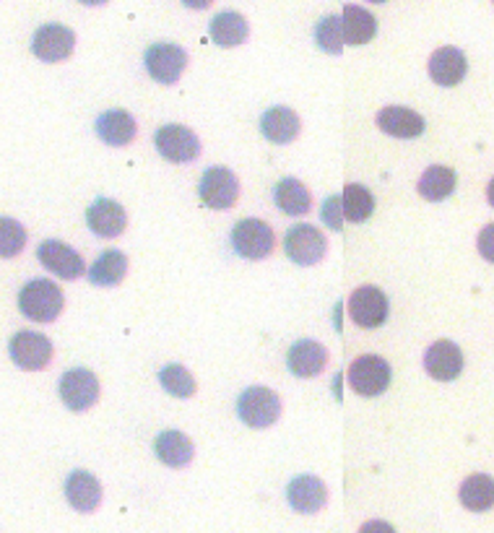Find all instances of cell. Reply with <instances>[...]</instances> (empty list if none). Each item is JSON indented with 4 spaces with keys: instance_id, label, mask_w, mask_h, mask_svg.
I'll return each instance as SVG.
<instances>
[{
    "instance_id": "31",
    "label": "cell",
    "mask_w": 494,
    "mask_h": 533,
    "mask_svg": "<svg viewBox=\"0 0 494 533\" xmlns=\"http://www.w3.org/2000/svg\"><path fill=\"white\" fill-rule=\"evenodd\" d=\"M159 383H162V388L167 390L169 396L175 398H190L198 390L195 377L182 364H167V367H162L159 370Z\"/></svg>"
},
{
    "instance_id": "18",
    "label": "cell",
    "mask_w": 494,
    "mask_h": 533,
    "mask_svg": "<svg viewBox=\"0 0 494 533\" xmlns=\"http://www.w3.org/2000/svg\"><path fill=\"white\" fill-rule=\"evenodd\" d=\"M65 500L78 513H94L102 502V484L94 474L76 468L65 476Z\"/></svg>"
},
{
    "instance_id": "34",
    "label": "cell",
    "mask_w": 494,
    "mask_h": 533,
    "mask_svg": "<svg viewBox=\"0 0 494 533\" xmlns=\"http://www.w3.org/2000/svg\"><path fill=\"white\" fill-rule=\"evenodd\" d=\"M320 219L328 229L333 232H341L344 229V214H341V195H328L320 208Z\"/></svg>"
},
{
    "instance_id": "6",
    "label": "cell",
    "mask_w": 494,
    "mask_h": 533,
    "mask_svg": "<svg viewBox=\"0 0 494 533\" xmlns=\"http://www.w3.org/2000/svg\"><path fill=\"white\" fill-rule=\"evenodd\" d=\"M198 198L214 211H227L240 198V180L229 167H208L198 182Z\"/></svg>"
},
{
    "instance_id": "22",
    "label": "cell",
    "mask_w": 494,
    "mask_h": 533,
    "mask_svg": "<svg viewBox=\"0 0 494 533\" xmlns=\"http://www.w3.org/2000/svg\"><path fill=\"white\" fill-rule=\"evenodd\" d=\"M154 455L164 466L185 468L195 455V445L180 429H164L154 440Z\"/></svg>"
},
{
    "instance_id": "33",
    "label": "cell",
    "mask_w": 494,
    "mask_h": 533,
    "mask_svg": "<svg viewBox=\"0 0 494 533\" xmlns=\"http://www.w3.org/2000/svg\"><path fill=\"white\" fill-rule=\"evenodd\" d=\"M26 247V229L11 216H0V258H16Z\"/></svg>"
},
{
    "instance_id": "12",
    "label": "cell",
    "mask_w": 494,
    "mask_h": 533,
    "mask_svg": "<svg viewBox=\"0 0 494 533\" xmlns=\"http://www.w3.org/2000/svg\"><path fill=\"white\" fill-rule=\"evenodd\" d=\"M76 34L65 24H42L32 37V52L42 63H60L73 55Z\"/></svg>"
},
{
    "instance_id": "15",
    "label": "cell",
    "mask_w": 494,
    "mask_h": 533,
    "mask_svg": "<svg viewBox=\"0 0 494 533\" xmlns=\"http://www.w3.org/2000/svg\"><path fill=\"white\" fill-rule=\"evenodd\" d=\"M286 502L294 507V513L315 515L328 502V487L320 476L299 474L286 484Z\"/></svg>"
},
{
    "instance_id": "23",
    "label": "cell",
    "mask_w": 494,
    "mask_h": 533,
    "mask_svg": "<svg viewBox=\"0 0 494 533\" xmlns=\"http://www.w3.org/2000/svg\"><path fill=\"white\" fill-rule=\"evenodd\" d=\"M94 130H97V136L102 138L107 146H128V143L136 141L138 125L136 117L130 115L125 110H107L97 117V123H94Z\"/></svg>"
},
{
    "instance_id": "5",
    "label": "cell",
    "mask_w": 494,
    "mask_h": 533,
    "mask_svg": "<svg viewBox=\"0 0 494 533\" xmlns=\"http://www.w3.org/2000/svg\"><path fill=\"white\" fill-rule=\"evenodd\" d=\"M154 146L159 156L175 164H190L201 156V138L188 125L169 123L154 133Z\"/></svg>"
},
{
    "instance_id": "9",
    "label": "cell",
    "mask_w": 494,
    "mask_h": 533,
    "mask_svg": "<svg viewBox=\"0 0 494 533\" xmlns=\"http://www.w3.org/2000/svg\"><path fill=\"white\" fill-rule=\"evenodd\" d=\"M349 315L359 328L372 331V328L385 325V320H388L390 315V302L383 289H377V286L372 284L359 286L349 297Z\"/></svg>"
},
{
    "instance_id": "8",
    "label": "cell",
    "mask_w": 494,
    "mask_h": 533,
    "mask_svg": "<svg viewBox=\"0 0 494 533\" xmlns=\"http://www.w3.org/2000/svg\"><path fill=\"white\" fill-rule=\"evenodd\" d=\"M58 393L65 409L76 411V414L89 411L99 401V377L86 367H73L60 377Z\"/></svg>"
},
{
    "instance_id": "2",
    "label": "cell",
    "mask_w": 494,
    "mask_h": 533,
    "mask_svg": "<svg viewBox=\"0 0 494 533\" xmlns=\"http://www.w3.org/2000/svg\"><path fill=\"white\" fill-rule=\"evenodd\" d=\"M237 416L250 429L273 427L281 416V398L276 396V390L266 388V385L245 388L237 398Z\"/></svg>"
},
{
    "instance_id": "32",
    "label": "cell",
    "mask_w": 494,
    "mask_h": 533,
    "mask_svg": "<svg viewBox=\"0 0 494 533\" xmlns=\"http://www.w3.org/2000/svg\"><path fill=\"white\" fill-rule=\"evenodd\" d=\"M315 45L323 50L325 55H341L344 52V37H341V21L338 16L328 13L315 24Z\"/></svg>"
},
{
    "instance_id": "20",
    "label": "cell",
    "mask_w": 494,
    "mask_h": 533,
    "mask_svg": "<svg viewBox=\"0 0 494 533\" xmlns=\"http://www.w3.org/2000/svg\"><path fill=\"white\" fill-rule=\"evenodd\" d=\"M299 115L292 107H284V104H276V107H268L263 115H260V133L263 138H268L271 143H292L299 136Z\"/></svg>"
},
{
    "instance_id": "14",
    "label": "cell",
    "mask_w": 494,
    "mask_h": 533,
    "mask_svg": "<svg viewBox=\"0 0 494 533\" xmlns=\"http://www.w3.org/2000/svg\"><path fill=\"white\" fill-rule=\"evenodd\" d=\"M463 367H466V359H463L461 346L450 341V338L435 341V344L427 349V354H424V370H427L429 377L440 380V383L458 380Z\"/></svg>"
},
{
    "instance_id": "7",
    "label": "cell",
    "mask_w": 494,
    "mask_h": 533,
    "mask_svg": "<svg viewBox=\"0 0 494 533\" xmlns=\"http://www.w3.org/2000/svg\"><path fill=\"white\" fill-rule=\"evenodd\" d=\"M284 253L297 266H318L328 253V240L312 224H294L284 237Z\"/></svg>"
},
{
    "instance_id": "30",
    "label": "cell",
    "mask_w": 494,
    "mask_h": 533,
    "mask_svg": "<svg viewBox=\"0 0 494 533\" xmlns=\"http://www.w3.org/2000/svg\"><path fill=\"white\" fill-rule=\"evenodd\" d=\"M341 214L351 224H364L375 214V195L359 182H349L344 188V195H341Z\"/></svg>"
},
{
    "instance_id": "16",
    "label": "cell",
    "mask_w": 494,
    "mask_h": 533,
    "mask_svg": "<svg viewBox=\"0 0 494 533\" xmlns=\"http://www.w3.org/2000/svg\"><path fill=\"white\" fill-rule=\"evenodd\" d=\"M286 367L294 377H315L328 367V349L320 341L299 338L286 351Z\"/></svg>"
},
{
    "instance_id": "4",
    "label": "cell",
    "mask_w": 494,
    "mask_h": 533,
    "mask_svg": "<svg viewBox=\"0 0 494 533\" xmlns=\"http://www.w3.org/2000/svg\"><path fill=\"white\" fill-rule=\"evenodd\" d=\"M276 234L260 219H240L232 227V250L245 260H263L273 253Z\"/></svg>"
},
{
    "instance_id": "29",
    "label": "cell",
    "mask_w": 494,
    "mask_h": 533,
    "mask_svg": "<svg viewBox=\"0 0 494 533\" xmlns=\"http://www.w3.org/2000/svg\"><path fill=\"white\" fill-rule=\"evenodd\" d=\"M458 185V175H455V169L442 167V164H435V167H429L422 177H419V195H422L424 201L440 203L445 198H450Z\"/></svg>"
},
{
    "instance_id": "1",
    "label": "cell",
    "mask_w": 494,
    "mask_h": 533,
    "mask_svg": "<svg viewBox=\"0 0 494 533\" xmlns=\"http://www.w3.org/2000/svg\"><path fill=\"white\" fill-rule=\"evenodd\" d=\"M65 307V294L50 279H32L21 286L19 310L32 323H52Z\"/></svg>"
},
{
    "instance_id": "26",
    "label": "cell",
    "mask_w": 494,
    "mask_h": 533,
    "mask_svg": "<svg viewBox=\"0 0 494 533\" xmlns=\"http://www.w3.org/2000/svg\"><path fill=\"white\" fill-rule=\"evenodd\" d=\"M208 34H211V39H214V45L237 47L247 39L250 26H247V19L240 11H221V13H216L214 19H211Z\"/></svg>"
},
{
    "instance_id": "25",
    "label": "cell",
    "mask_w": 494,
    "mask_h": 533,
    "mask_svg": "<svg viewBox=\"0 0 494 533\" xmlns=\"http://www.w3.org/2000/svg\"><path fill=\"white\" fill-rule=\"evenodd\" d=\"M341 37L344 45H367L377 34L375 13H370L362 6H346L341 16Z\"/></svg>"
},
{
    "instance_id": "27",
    "label": "cell",
    "mask_w": 494,
    "mask_h": 533,
    "mask_svg": "<svg viewBox=\"0 0 494 533\" xmlns=\"http://www.w3.org/2000/svg\"><path fill=\"white\" fill-rule=\"evenodd\" d=\"M128 273V255L123 250H104L89 268V281L102 289H112Z\"/></svg>"
},
{
    "instance_id": "35",
    "label": "cell",
    "mask_w": 494,
    "mask_h": 533,
    "mask_svg": "<svg viewBox=\"0 0 494 533\" xmlns=\"http://www.w3.org/2000/svg\"><path fill=\"white\" fill-rule=\"evenodd\" d=\"M359 533H398V531L390 526L388 520H367V523L359 528Z\"/></svg>"
},
{
    "instance_id": "3",
    "label": "cell",
    "mask_w": 494,
    "mask_h": 533,
    "mask_svg": "<svg viewBox=\"0 0 494 533\" xmlns=\"http://www.w3.org/2000/svg\"><path fill=\"white\" fill-rule=\"evenodd\" d=\"M390 380H393V370L388 359L380 354H362L349 367V385L364 398L383 396L390 388Z\"/></svg>"
},
{
    "instance_id": "24",
    "label": "cell",
    "mask_w": 494,
    "mask_h": 533,
    "mask_svg": "<svg viewBox=\"0 0 494 533\" xmlns=\"http://www.w3.org/2000/svg\"><path fill=\"white\" fill-rule=\"evenodd\" d=\"M273 203L281 214L286 216H305L312 208L310 190L297 180V177H284L273 185Z\"/></svg>"
},
{
    "instance_id": "10",
    "label": "cell",
    "mask_w": 494,
    "mask_h": 533,
    "mask_svg": "<svg viewBox=\"0 0 494 533\" xmlns=\"http://www.w3.org/2000/svg\"><path fill=\"white\" fill-rule=\"evenodd\" d=\"M143 65H146L149 76L159 84H177L185 65H188V52L175 42H156L143 55Z\"/></svg>"
},
{
    "instance_id": "28",
    "label": "cell",
    "mask_w": 494,
    "mask_h": 533,
    "mask_svg": "<svg viewBox=\"0 0 494 533\" xmlns=\"http://www.w3.org/2000/svg\"><path fill=\"white\" fill-rule=\"evenodd\" d=\"M458 500L471 513H487L494 505V481L489 474L468 476L458 489Z\"/></svg>"
},
{
    "instance_id": "17",
    "label": "cell",
    "mask_w": 494,
    "mask_h": 533,
    "mask_svg": "<svg viewBox=\"0 0 494 533\" xmlns=\"http://www.w3.org/2000/svg\"><path fill=\"white\" fill-rule=\"evenodd\" d=\"M86 227L97 237H120L128 227V211L112 198H97L86 208Z\"/></svg>"
},
{
    "instance_id": "11",
    "label": "cell",
    "mask_w": 494,
    "mask_h": 533,
    "mask_svg": "<svg viewBox=\"0 0 494 533\" xmlns=\"http://www.w3.org/2000/svg\"><path fill=\"white\" fill-rule=\"evenodd\" d=\"M8 351L16 367L26 372L45 370L52 359V341L39 331H19L8 341Z\"/></svg>"
},
{
    "instance_id": "19",
    "label": "cell",
    "mask_w": 494,
    "mask_h": 533,
    "mask_svg": "<svg viewBox=\"0 0 494 533\" xmlns=\"http://www.w3.org/2000/svg\"><path fill=\"white\" fill-rule=\"evenodd\" d=\"M468 73V60L458 47H440V50L432 52L429 58V76L437 86H445V89H453L466 78Z\"/></svg>"
},
{
    "instance_id": "21",
    "label": "cell",
    "mask_w": 494,
    "mask_h": 533,
    "mask_svg": "<svg viewBox=\"0 0 494 533\" xmlns=\"http://www.w3.org/2000/svg\"><path fill=\"white\" fill-rule=\"evenodd\" d=\"M377 128L393 138H419L424 133V128H427V123H424V117L416 110L390 104V107L377 112Z\"/></svg>"
},
{
    "instance_id": "13",
    "label": "cell",
    "mask_w": 494,
    "mask_h": 533,
    "mask_svg": "<svg viewBox=\"0 0 494 533\" xmlns=\"http://www.w3.org/2000/svg\"><path fill=\"white\" fill-rule=\"evenodd\" d=\"M39 263L47 268L50 273H55L58 279L73 281L81 279L86 273L84 258L73 250L71 245H65L60 240H45L37 247Z\"/></svg>"
}]
</instances>
